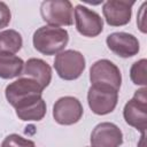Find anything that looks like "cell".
I'll list each match as a JSON object with an SVG mask.
<instances>
[{"mask_svg":"<svg viewBox=\"0 0 147 147\" xmlns=\"http://www.w3.org/2000/svg\"><path fill=\"white\" fill-rule=\"evenodd\" d=\"M69 33L65 29L44 25L38 28L32 37L33 47L44 55H56L64 51V47L68 45Z\"/></svg>","mask_w":147,"mask_h":147,"instance_id":"obj_1","label":"cell"},{"mask_svg":"<svg viewBox=\"0 0 147 147\" xmlns=\"http://www.w3.org/2000/svg\"><path fill=\"white\" fill-rule=\"evenodd\" d=\"M42 91L44 88L36 80L22 76L7 85L5 95L15 109H20L42 99Z\"/></svg>","mask_w":147,"mask_h":147,"instance_id":"obj_2","label":"cell"},{"mask_svg":"<svg viewBox=\"0 0 147 147\" xmlns=\"http://www.w3.org/2000/svg\"><path fill=\"white\" fill-rule=\"evenodd\" d=\"M118 101V91L101 84H92L87 91L90 109L96 115H107L114 111Z\"/></svg>","mask_w":147,"mask_h":147,"instance_id":"obj_3","label":"cell"},{"mask_svg":"<svg viewBox=\"0 0 147 147\" xmlns=\"http://www.w3.org/2000/svg\"><path fill=\"white\" fill-rule=\"evenodd\" d=\"M86 62L84 55L75 49H65L56 54L54 69L60 78L64 80H75L80 77L85 70Z\"/></svg>","mask_w":147,"mask_h":147,"instance_id":"obj_4","label":"cell"},{"mask_svg":"<svg viewBox=\"0 0 147 147\" xmlns=\"http://www.w3.org/2000/svg\"><path fill=\"white\" fill-rule=\"evenodd\" d=\"M147 88L141 87L134 92V95L129 100L123 109V117L125 122L137 129L138 131L146 132L147 129Z\"/></svg>","mask_w":147,"mask_h":147,"instance_id":"obj_5","label":"cell"},{"mask_svg":"<svg viewBox=\"0 0 147 147\" xmlns=\"http://www.w3.org/2000/svg\"><path fill=\"white\" fill-rule=\"evenodd\" d=\"M42 20L53 26H69L74 23V7L68 0H46L40 5Z\"/></svg>","mask_w":147,"mask_h":147,"instance_id":"obj_6","label":"cell"},{"mask_svg":"<svg viewBox=\"0 0 147 147\" xmlns=\"http://www.w3.org/2000/svg\"><path fill=\"white\" fill-rule=\"evenodd\" d=\"M90 80L91 84L108 85L119 91L122 84V74L119 68L114 62L107 59H101L91 65Z\"/></svg>","mask_w":147,"mask_h":147,"instance_id":"obj_7","label":"cell"},{"mask_svg":"<svg viewBox=\"0 0 147 147\" xmlns=\"http://www.w3.org/2000/svg\"><path fill=\"white\" fill-rule=\"evenodd\" d=\"M84 109L80 101L75 96H62L53 106V117L61 125H72L80 121Z\"/></svg>","mask_w":147,"mask_h":147,"instance_id":"obj_8","label":"cell"},{"mask_svg":"<svg viewBox=\"0 0 147 147\" xmlns=\"http://www.w3.org/2000/svg\"><path fill=\"white\" fill-rule=\"evenodd\" d=\"M74 15L76 29L82 36L93 38L102 32L103 20L96 11L83 5H77L74 9Z\"/></svg>","mask_w":147,"mask_h":147,"instance_id":"obj_9","label":"cell"},{"mask_svg":"<svg viewBox=\"0 0 147 147\" xmlns=\"http://www.w3.org/2000/svg\"><path fill=\"white\" fill-rule=\"evenodd\" d=\"M134 1L108 0L102 6L105 20L110 26H123L130 23L132 16V6Z\"/></svg>","mask_w":147,"mask_h":147,"instance_id":"obj_10","label":"cell"},{"mask_svg":"<svg viewBox=\"0 0 147 147\" xmlns=\"http://www.w3.org/2000/svg\"><path fill=\"white\" fill-rule=\"evenodd\" d=\"M91 147H119L123 144L121 129L110 122L99 123L91 133Z\"/></svg>","mask_w":147,"mask_h":147,"instance_id":"obj_11","label":"cell"},{"mask_svg":"<svg viewBox=\"0 0 147 147\" xmlns=\"http://www.w3.org/2000/svg\"><path fill=\"white\" fill-rule=\"evenodd\" d=\"M108 48L121 57H132L140 51V44L136 36L127 32H113L107 36Z\"/></svg>","mask_w":147,"mask_h":147,"instance_id":"obj_12","label":"cell"},{"mask_svg":"<svg viewBox=\"0 0 147 147\" xmlns=\"http://www.w3.org/2000/svg\"><path fill=\"white\" fill-rule=\"evenodd\" d=\"M21 76L31 78L42 88H46L52 80V68L44 60L32 57L24 63V69Z\"/></svg>","mask_w":147,"mask_h":147,"instance_id":"obj_13","label":"cell"},{"mask_svg":"<svg viewBox=\"0 0 147 147\" xmlns=\"http://www.w3.org/2000/svg\"><path fill=\"white\" fill-rule=\"evenodd\" d=\"M24 61L15 54L0 53V78L11 79L22 75Z\"/></svg>","mask_w":147,"mask_h":147,"instance_id":"obj_14","label":"cell"},{"mask_svg":"<svg viewBox=\"0 0 147 147\" xmlns=\"http://www.w3.org/2000/svg\"><path fill=\"white\" fill-rule=\"evenodd\" d=\"M23 39L20 32L13 29L0 31V53L15 54L21 51Z\"/></svg>","mask_w":147,"mask_h":147,"instance_id":"obj_15","label":"cell"},{"mask_svg":"<svg viewBox=\"0 0 147 147\" xmlns=\"http://www.w3.org/2000/svg\"><path fill=\"white\" fill-rule=\"evenodd\" d=\"M16 115L21 121L31 122V121H41L46 115V102L44 99H40L31 105H28L23 108L15 109Z\"/></svg>","mask_w":147,"mask_h":147,"instance_id":"obj_16","label":"cell"},{"mask_svg":"<svg viewBox=\"0 0 147 147\" xmlns=\"http://www.w3.org/2000/svg\"><path fill=\"white\" fill-rule=\"evenodd\" d=\"M146 65L147 60L141 59L136 61L130 69V78L134 85H139L146 87L147 85V76H146Z\"/></svg>","mask_w":147,"mask_h":147,"instance_id":"obj_17","label":"cell"},{"mask_svg":"<svg viewBox=\"0 0 147 147\" xmlns=\"http://www.w3.org/2000/svg\"><path fill=\"white\" fill-rule=\"evenodd\" d=\"M1 147H36V145L30 139H26L16 133H11L3 139Z\"/></svg>","mask_w":147,"mask_h":147,"instance_id":"obj_18","label":"cell"},{"mask_svg":"<svg viewBox=\"0 0 147 147\" xmlns=\"http://www.w3.org/2000/svg\"><path fill=\"white\" fill-rule=\"evenodd\" d=\"M11 20V13L7 3L3 1H0V29L6 28Z\"/></svg>","mask_w":147,"mask_h":147,"instance_id":"obj_19","label":"cell"},{"mask_svg":"<svg viewBox=\"0 0 147 147\" xmlns=\"http://www.w3.org/2000/svg\"><path fill=\"white\" fill-rule=\"evenodd\" d=\"M146 7H147V2H144L140 7V10L137 15V24L138 28L140 29V31L142 33L147 32V28H146V18H145V13H146Z\"/></svg>","mask_w":147,"mask_h":147,"instance_id":"obj_20","label":"cell"}]
</instances>
